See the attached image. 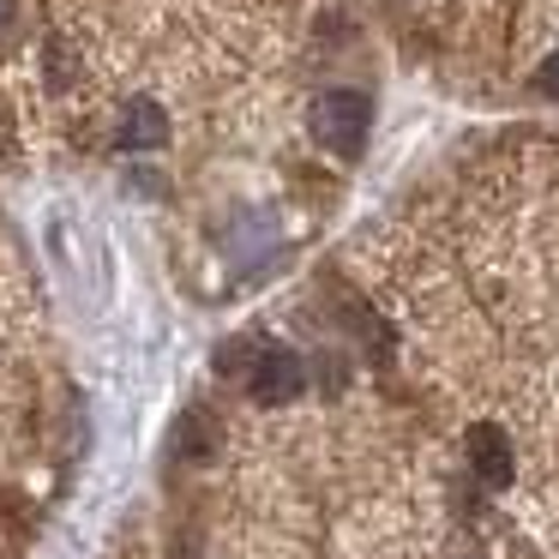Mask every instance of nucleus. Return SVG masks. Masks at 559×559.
I'll return each mask as SVG.
<instances>
[{"label":"nucleus","mask_w":559,"mask_h":559,"mask_svg":"<svg viewBox=\"0 0 559 559\" xmlns=\"http://www.w3.org/2000/svg\"><path fill=\"white\" fill-rule=\"evenodd\" d=\"M313 139L325 151H337V157H355L367 139V97L361 91H325V97L313 103Z\"/></svg>","instance_id":"nucleus-1"},{"label":"nucleus","mask_w":559,"mask_h":559,"mask_svg":"<svg viewBox=\"0 0 559 559\" xmlns=\"http://www.w3.org/2000/svg\"><path fill=\"white\" fill-rule=\"evenodd\" d=\"M301 385H307V367L295 349H283V343L253 349V361H247V391H253L259 403H289V397H301Z\"/></svg>","instance_id":"nucleus-2"},{"label":"nucleus","mask_w":559,"mask_h":559,"mask_svg":"<svg viewBox=\"0 0 559 559\" xmlns=\"http://www.w3.org/2000/svg\"><path fill=\"white\" fill-rule=\"evenodd\" d=\"M463 457H469V469L481 475V487H511V469H518V457H511V433L493 421H475L469 433H463Z\"/></svg>","instance_id":"nucleus-3"},{"label":"nucleus","mask_w":559,"mask_h":559,"mask_svg":"<svg viewBox=\"0 0 559 559\" xmlns=\"http://www.w3.org/2000/svg\"><path fill=\"white\" fill-rule=\"evenodd\" d=\"M163 139H169V115H163L151 97H133V103H127V115H121V145L157 151Z\"/></svg>","instance_id":"nucleus-4"},{"label":"nucleus","mask_w":559,"mask_h":559,"mask_svg":"<svg viewBox=\"0 0 559 559\" xmlns=\"http://www.w3.org/2000/svg\"><path fill=\"white\" fill-rule=\"evenodd\" d=\"M175 451H181L187 463H205L211 451H217V421H211L205 409H187L181 421H175Z\"/></svg>","instance_id":"nucleus-5"},{"label":"nucleus","mask_w":559,"mask_h":559,"mask_svg":"<svg viewBox=\"0 0 559 559\" xmlns=\"http://www.w3.org/2000/svg\"><path fill=\"white\" fill-rule=\"evenodd\" d=\"M535 85H542L547 97H559V49H554V55H547V61H542V73H535Z\"/></svg>","instance_id":"nucleus-6"},{"label":"nucleus","mask_w":559,"mask_h":559,"mask_svg":"<svg viewBox=\"0 0 559 559\" xmlns=\"http://www.w3.org/2000/svg\"><path fill=\"white\" fill-rule=\"evenodd\" d=\"M0 31H7V0H0Z\"/></svg>","instance_id":"nucleus-7"}]
</instances>
